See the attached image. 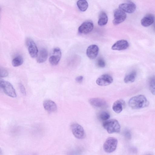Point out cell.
Listing matches in <instances>:
<instances>
[{
  "mask_svg": "<svg viewBox=\"0 0 155 155\" xmlns=\"http://www.w3.org/2000/svg\"><path fill=\"white\" fill-rule=\"evenodd\" d=\"M3 80H2V79L0 78V89H1V88H0L1 84V83L3 81Z\"/></svg>",
  "mask_w": 155,
  "mask_h": 155,
  "instance_id": "obj_32",
  "label": "cell"
},
{
  "mask_svg": "<svg viewBox=\"0 0 155 155\" xmlns=\"http://www.w3.org/2000/svg\"><path fill=\"white\" fill-rule=\"evenodd\" d=\"M23 62V58L20 55L15 57L12 61V64L14 67H16L21 65Z\"/></svg>",
  "mask_w": 155,
  "mask_h": 155,
  "instance_id": "obj_22",
  "label": "cell"
},
{
  "mask_svg": "<svg viewBox=\"0 0 155 155\" xmlns=\"http://www.w3.org/2000/svg\"><path fill=\"white\" fill-rule=\"evenodd\" d=\"M48 51L45 48H41L38 52L36 60L37 62L42 63L45 61L47 58Z\"/></svg>",
  "mask_w": 155,
  "mask_h": 155,
  "instance_id": "obj_18",
  "label": "cell"
},
{
  "mask_svg": "<svg viewBox=\"0 0 155 155\" xmlns=\"http://www.w3.org/2000/svg\"><path fill=\"white\" fill-rule=\"evenodd\" d=\"M83 77L82 76H80L77 77L75 80L78 83H81L83 80Z\"/></svg>",
  "mask_w": 155,
  "mask_h": 155,
  "instance_id": "obj_28",
  "label": "cell"
},
{
  "mask_svg": "<svg viewBox=\"0 0 155 155\" xmlns=\"http://www.w3.org/2000/svg\"><path fill=\"white\" fill-rule=\"evenodd\" d=\"M137 75L135 71H132L127 74L124 77V81L126 83H132L135 81Z\"/></svg>",
  "mask_w": 155,
  "mask_h": 155,
  "instance_id": "obj_19",
  "label": "cell"
},
{
  "mask_svg": "<svg viewBox=\"0 0 155 155\" xmlns=\"http://www.w3.org/2000/svg\"><path fill=\"white\" fill-rule=\"evenodd\" d=\"M0 88L8 96L12 97H17L15 90L9 82L3 80L1 84Z\"/></svg>",
  "mask_w": 155,
  "mask_h": 155,
  "instance_id": "obj_4",
  "label": "cell"
},
{
  "mask_svg": "<svg viewBox=\"0 0 155 155\" xmlns=\"http://www.w3.org/2000/svg\"><path fill=\"white\" fill-rule=\"evenodd\" d=\"M77 4L79 9L82 12H84L87 9L88 5L86 0H78Z\"/></svg>",
  "mask_w": 155,
  "mask_h": 155,
  "instance_id": "obj_21",
  "label": "cell"
},
{
  "mask_svg": "<svg viewBox=\"0 0 155 155\" xmlns=\"http://www.w3.org/2000/svg\"><path fill=\"white\" fill-rule=\"evenodd\" d=\"M2 12V8L1 7H0V19L1 15V14Z\"/></svg>",
  "mask_w": 155,
  "mask_h": 155,
  "instance_id": "obj_30",
  "label": "cell"
},
{
  "mask_svg": "<svg viewBox=\"0 0 155 155\" xmlns=\"http://www.w3.org/2000/svg\"><path fill=\"white\" fill-rule=\"evenodd\" d=\"M61 53L60 49L58 48H53L51 51L49 58V61L52 65L57 64L61 57Z\"/></svg>",
  "mask_w": 155,
  "mask_h": 155,
  "instance_id": "obj_6",
  "label": "cell"
},
{
  "mask_svg": "<svg viewBox=\"0 0 155 155\" xmlns=\"http://www.w3.org/2000/svg\"><path fill=\"white\" fill-rule=\"evenodd\" d=\"M94 28L93 23L91 21L83 22L79 27L78 32L81 34H87L93 30Z\"/></svg>",
  "mask_w": 155,
  "mask_h": 155,
  "instance_id": "obj_10",
  "label": "cell"
},
{
  "mask_svg": "<svg viewBox=\"0 0 155 155\" xmlns=\"http://www.w3.org/2000/svg\"><path fill=\"white\" fill-rule=\"evenodd\" d=\"M125 106V102L122 99H119L115 101L112 105V109L117 113H119L122 110Z\"/></svg>",
  "mask_w": 155,
  "mask_h": 155,
  "instance_id": "obj_16",
  "label": "cell"
},
{
  "mask_svg": "<svg viewBox=\"0 0 155 155\" xmlns=\"http://www.w3.org/2000/svg\"><path fill=\"white\" fill-rule=\"evenodd\" d=\"M2 150L0 147V155L2 154Z\"/></svg>",
  "mask_w": 155,
  "mask_h": 155,
  "instance_id": "obj_31",
  "label": "cell"
},
{
  "mask_svg": "<svg viewBox=\"0 0 155 155\" xmlns=\"http://www.w3.org/2000/svg\"><path fill=\"white\" fill-rule=\"evenodd\" d=\"M149 88L151 92L153 95L155 94V79L154 78L152 77L150 80L149 82Z\"/></svg>",
  "mask_w": 155,
  "mask_h": 155,
  "instance_id": "obj_23",
  "label": "cell"
},
{
  "mask_svg": "<svg viewBox=\"0 0 155 155\" xmlns=\"http://www.w3.org/2000/svg\"><path fill=\"white\" fill-rule=\"evenodd\" d=\"M99 117L101 120L105 121L110 118V115L108 112L104 111L100 113Z\"/></svg>",
  "mask_w": 155,
  "mask_h": 155,
  "instance_id": "obj_24",
  "label": "cell"
},
{
  "mask_svg": "<svg viewBox=\"0 0 155 155\" xmlns=\"http://www.w3.org/2000/svg\"><path fill=\"white\" fill-rule=\"evenodd\" d=\"M19 86L21 93L24 95H26V91L24 85L21 83H20L19 84Z\"/></svg>",
  "mask_w": 155,
  "mask_h": 155,
  "instance_id": "obj_27",
  "label": "cell"
},
{
  "mask_svg": "<svg viewBox=\"0 0 155 155\" xmlns=\"http://www.w3.org/2000/svg\"><path fill=\"white\" fill-rule=\"evenodd\" d=\"M114 16L113 23L114 25H118L124 21L127 17L125 12L119 9H117L114 11Z\"/></svg>",
  "mask_w": 155,
  "mask_h": 155,
  "instance_id": "obj_7",
  "label": "cell"
},
{
  "mask_svg": "<svg viewBox=\"0 0 155 155\" xmlns=\"http://www.w3.org/2000/svg\"><path fill=\"white\" fill-rule=\"evenodd\" d=\"M128 104L133 109H139L148 107L149 102L144 95L140 94L130 98Z\"/></svg>",
  "mask_w": 155,
  "mask_h": 155,
  "instance_id": "obj_1",
  "label": "cell"
},
{
  "mask_svg": "<svg viewBox=\"0 0 155 155\" xmlns=\"http://www.w3.org/2000/svg\"><path fill=\"white\" fill-rule=\"evenodd\" d=\"M113 81V78L111 76L106 74H103L98 78L96 80V83L100 86H106L111 84Z\"/></svg>",
  "mask_w": 155,
  "mask_h": 155,
  "instance_id": "obj_9",
  "label": "cell"
},
{
  "mask_svg": "<svg viewBox=\"0 0 155 155\" xmlns=\"http://www.w3.org/2000/svg\"><path fill=\"white\" fill-rule=\"evenodd\" d=\"M89 102L92 106L95 107L103 108L107 106L106 101L101 98H91L89 99Z\"/></svg>",
  "mask_w": 155,
  "mask_h": 155,
  "instance_id": "obj_14",
  "label": "cell"
},
{
  "mask_svg": "<svg viewBox=\"0 0 155 155\" xmlns=\"http://www.w3.org/2000/svg\"><path fill=\"white\" fill-rule=\"evenodd\" d=\"M71 131L75 137L78 139H83L85 137V134L83 127L79 124L73 123L71 125Z\"/></svg>",
  "mask_w": 155,
  "mask_h": 155,
  "instance_id": "obj_5",
  "label": "cell"
},
{
  "mask_svg": "<svg viewBox=\"0 0 155 155\" xmlns=\"http://www.w3.org/2000/svg\"><path fill=\"white\" fill-rule=\"evenodd\" d=\"M128 41L122 39L117 41L111 47L114 50L121 51L127 49L129 47Z\"/></svg>",
  "mask_w": 155,
  "mask_h": 155,
  "instance_id": "obj_13",
  "label": "cell"
},
{
  "mask_svg": "<svg viewBox=\"0 0 155 155\" xmlns=\"http://www.w3.org/2000/svg\"><path fill=\"white\" fill-rule=\"evenodd\" d=\"M136 6L135 4L132 2L123 3L119 6V9L125 12L131 13L136 10Z\"/></svg>",
  "mask_w": 155,
  "mask_h": 155,
  "instance_id": "obj_11",
  "label": "cell"
},
{
  "mask_svg": "<svg viewBox=\"0 0 155 155\" xmlns=\"http://www.w3.org/2000/svg\"><path fill=\"white\" fill-rule=\"evenodd\" d=\"M8 75L7 71L5 69L0 67V78H5Z\"/></svg>",
  "mask_w": 155,
  "mask_h": 155,
  "instance_id": "obj_26",
  "label": "cell"
},
{
  "mask_svg": "<svg viewBox=\"0 0 155 155\" xmlns=\"http://www.w3.org/2000/svg\"><path fill=\"white\" fill-rule=\"evenodd\" d=\"M26 43L31 56L32 58L36 57L38 50L35 42L31 39L28 38L26 40Z\"/></svg>",
  "mask_w": 155,
  "mask_h": 155,
  "instance_id": "obj_8",
  "label": "cell"
},
{
  "mask_svg": "<svg viewBox=\"0 0 155 155\" xmlns=\"http://www.w3.org/2000/svg\"><path fill=\"white\" fill-rule=\"evenodd\" d=\"M103 126L109 134L118 133L120 132V126L118 121L115 119L105 121Z\"/></svg>",
  "mask_w": 155,
  "mask_h": 155,
  "instance_id": "obj_2",
  "label": "cell"
},
{
  "mask_svg": "<svg viewBox=\"0 0 155 155\" xmlns=\"http://www.w3.org/2000/svg\"><path fill=\"white\" fill-rule=\"evenodd\" d=\"M97 65L100 68H103L105 66V63L104 60L102 58H99L97 62Z\"/></svg>",
  "mask_w": 155,
  "mask_h": 155,
  "instance_id": "obj_25",
  "label": "cell"
},
{
  "mask_svg": "<svg viewBox=\"0 0 155 155\" xmlns=\"http://www.w3.org/2000/svg\"><path fill=\"white\" fill-rule=\"evenodd\" d=\"M118 143L117 139L114 137L108 138L103 144L104 151L107 153H111L116 149Z\"/></svg>",
  "mask_w": 155,
  "mask_h": 155,
  "instance_id": "obj_3",
  "label": "cell"
},
{
  "mask_svg": "<svg viewBox=\"0 0 155 155\" xmlns=\"http://www.w3.org/2000/svg\"><path fill=\"white\" fill-rule=\"evenodd\" d=\"M99 51L98 46L95 45H92L89 46L86 50V54L87 57L91 59H94L97 56Z\"/></svg>",
  "mask_w": 155,
  "mask_h": 155,
  "instance_id": "obj_12",
  "label": "cell"
},
{
  "mask_svg": "<svg viewBox=\"0 0 155 155\" xmlns=\"http://www.w3.org/2000/svg\"><path fill=\"white\" fill-rule=\"evenodd\" d=\"M108 17L106 14L104 12L100 14L98 21V24L100 26H103L106 25L108 21Z\"/></svg>",
  "mask_w": 155,
  "mask_h": 155,
  "instance_id": "obj_20",
  "label": "cell"
},
{
  "mask_svg": "<svg viewBox=\"0 0 155 155\" xmlns=\"http://www.w3.org/2000/svg\"><path fill=\"white\" fill-rule=\"evenodd\" d=\"M43 106L45 109L50 112H54L57 110V106L55 103L51 100H45L43 103Z\"/></svg>",
  "mask_w": 155,
  "mask_h": 155,
  "instance_id": "obj_15",
  "label": "cell"
},
{
  "mask_svg": "<svg viewBox=\"0 0 155 155\" xmlns=\"http://www.w3.org/2000/svg\"><path fill=\"white\" fill-rule=\"evenodd\" d=\"M125 136L127 138H130L131 137V134L130 132L128 130H126L124 133Z\"/></svg>",
  "mask_w": 155,
  "mask_h": 155,
  "instance_id": "obj_29",
  "label": "cell"
},
{
  "mask_svg": "<svg viewBox=\"0 0 155 155\" xmlns=\"http://www.w3.org/2000/svg\"><path fill=\"white\" fill-rule=\"evenodd\" d=\"M154 21V17L151 14H148L146 15L141 19V25L145 27L150 26L153 23Z\"/></svg>",
  "mask_w": 155,
  "mask_h": 155,
  "instance_id": "obj_17",
  "label": "cell"
}]
</instances>
